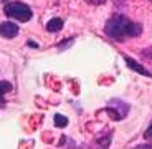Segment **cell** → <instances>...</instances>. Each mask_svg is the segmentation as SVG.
Listing matches in <instances>:
<instances>
[{"label":"cell","mask_w":152,"mask_h":149,"mask_svg":"<svg viewBox=\"0 0 152 149\" xmlns=\"http://www.w3.org/2000/svg\"><path fill=\"white\" fill-rule=\"evenodd\" d=\"M107 37H111L116 42H122V40L129 38V37H137L141 35L142 27L139 23L131 22L129 18H126L124 15H114L113 18H109L106 22L104 27Z\"/></svg>","instance_id":"cell-1"},{"label":"cell","mask_w":152,"mask_h":149,"mask_svg":"<svg viewBox=\"0 0 152 149\" xmlns=\"http://www.w3.org/2000/svg\"><path fill=\"white\" fill-rule=\"evenodd\" d=\"M5 15L10 17V18H15L18 22H28L31 18V8L27 4H22V2H10V4L5 5L4 8Z\"/></svg>","instance_id":"cell-2"},{"label":"cell","mask_w":152,"mask_h":149,"mask_svg":"<svg viewBox=\"0 0 152 149\" xmlns=\"http://www.w3.org/2000/svg\"><path fill=\"white\" fill-rule=\"evenodd\" d=\"M0 35H2L4 38H13V37L18 35V27L12 22L0 23Z\"/></svg>","instance_id":"cell-3"},{"label":"cell","mask_w":152,"mask_h":149,"mask_svg":"<svg viewBox=\"0 0 152 149\" xmlns=\"http://www.w3.org/2000/svg\"><path fill=\"white\" fill-rule=\"evenodd\" d=\"M124 60H126V63H127V66H129L131 70H134V71H137V73H141V75H144V76H151V71L149 70H145L142 65H139L136 60H132L131 57H124Z\"/></svg>","instance_id":"cell-4"},{"label":"cell","mask_w":152,"mask_h":149,"mask_svg":"<svg viewBox=\"0 0 152 149\" xmlns=\"http://www.w3.org/2000/svg\"><path fill=\"white\" fill-rule=\"evenodd\" d=\"M63 28V20L61 18H51L48 23H46V30L55 33V32H60Z\"/></svg>","instance_id":"cell-5"},{"label":"cell","mask_w":152,"mask_h":149,"mask_svg":"<svg viewBox=\"0 0 152 149\" xmlns=\"http://www.w3.org/2000/svg\"><path fill=\"white\" fill-rule=\"evenodd\" d=\"M8 91H12V84L8 81H0V101H2V96H5Z\"/></svg>","instance_id":"cell-6"},{"label":"cell","mask_w":152,"mask_h":149,"mask_svg":"<svg viewBox=\"0 0 152 149\" xmlns=\"http://www.w3.org/2000/svg\"><path fill=\"white\" fill-rule=\"evenodd\" d=\"M55 124H56L58 128H65L66 124H68V119H66L65 116H61V115H56L55 116Z\"/></svg>","instance_id":"cell-7"},{"label":"cell","mask_w":152,"mask_h":149,"mask_svg":"<svg viewBox=\"0 0 152 149\" xmlns=\"http://www.w3.org/2000/svg\"><path fill=\"white\" fill-rule=\"evenodd\" d=\"M144 136H145V139H151V141H152V124L149 126V129L145 131V134H144Z\"/></svg>","instance_id":"cell-8"},{"label":"cell","mask_w":152,"mask_h":149,"mask_svg":"<svg viewBox=\"0 0 152 149\" xmlns=\"http://www.w3.org/2000/svg\"><path fill=\"white\" fill-rule=\"evenodd\" d=\"M134 149H152V144H139V146H136Z\"/></svg>","instance_id":"cell-9"},{"label":"cell","mask_w":152,"mask_h":149,"mask_svg":"<svg viewBox=\"0 0 152 149\" xmlns=\"http://www.w3.org/2000/svg\"><path fill=\"white\" fill-rule=\"evenodd\" d=\"M89 2H91V4H104L106 0H89Z\"/></svg>","instance_id":"cell-10"}]
</instances>
